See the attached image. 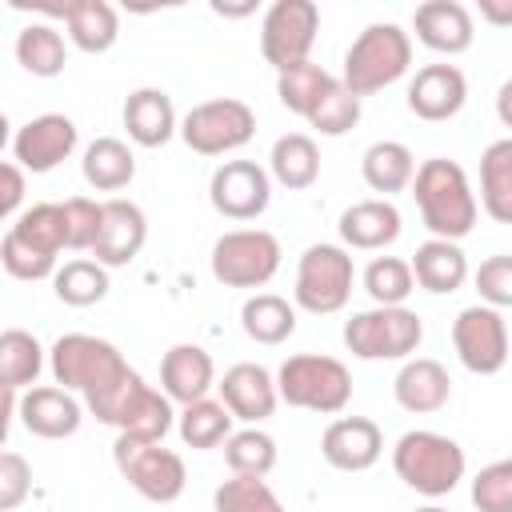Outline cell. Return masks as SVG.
<instances>
[{"label":"cell","instance_id":"d590c367","mask_svg":"<svg viewBox=\"0 0 512 512\" xmlns=\"http://www.w3.org/2000/svg\"><path fill=\"white\" fill-rule=\"evenodd\" d=\"M16 60L28 76L52 80L68 64V44L52 24H24L20 36H16Z\"/></svg>","mask_w":512,"mask_h":512},{"label":"cell","instance_id":"d4e9b609","mask_svg":"<svg viewBox=\"0 0 512 512\" xmlns=\"http://www.w3.org/2000/svg\"><path fill=\"white\" fill-rule=\"evenodd\" d=\"M124 128H128L132 144L164 148L180 132L172 96L164 88H136V92H128V100H124Z\"/></svg>","mask_w":512,"mask_h":512},{"label":"cell","instance_id":"f6af8a7d","mask_svg":"<svg viewBox=\"0 0 512 512\" xmlns=\"http://www.w3.org/2000/svg\"><path fill=\"white\" fill-rule=\"evenodd\" d=\"M472 284L480 292V304L488 308H512V256L496 252L488 260H480V268L472 272Z\"/></svg>","mask_w":512,"mask_h":512},{"label":"cell","instance_id":"cb8c5ba5","mask_svg":"<svg viewBox=\"0 0 512 512\" xmlns=\"http://www.w3.org/2000/svg\"><path fill=\"white\" fill-rule=\"evenodd\" d=\"M392 396L404 412H416V416H428V412H440L448 400H452V376L440 360L432 356H412L400 364L396 380H392Z\"/></svg>","mask_w":512,"mask_h":512},{"label":"cell","instance_id":"6da1fadb","mask_svg":"<svg viewBox=\"0 0 512 512\" xmlns=\"http://www.w3.org/2000/svg\"><path fill=\"white\" fill-rule=\"evenodd\" d=\"M84 404L100 424H108L132 440H164L176 424V412H172V400L164 396V388L144 384V376L136 368H124L112 384L88 392Z\"/></svg>","mask_w":512,"mask_h":512},{"label":"cell","instance_id":"44dd1931","mask_svg":"<svg viewBox=\"0 0 512 512\" xmlns=\"http://www.w3.org/2000/svg\"><path fill=\"white\" fill-rule=\"evenodd\" d=\"M412 32L440 56H460L476 40V20L460 0H424L412 12Z\"/></svg>","mask_w":512,"mask_h":512},{"label":"cell","instance_id":"f5cc1de1","mask_svg":"<svg viewBox=\"0 0 512 512\" xmlns=\"http://www.w3.org/2000/svg\"><path fill=\"white\" fill-rule=\"evenodd\" d=\"M416 512H448V508H440V504H424V508H416Z\"/></svg>","mask_w":512,"mask_h":512},{"label":"cell","instance_id":"c3c4849f","mask_svg":"<svg viewBox=\"0 0 512 512\" xmlns=\"http://www.w3.org/2000/svg\"><path fill=\"white\" fill-rule=\"evenodd\" d=\"M0 180H4V192H0V212H4L8 220H16V216H20V204H24V168H20L16 160H4Z\"/></svg>","mask_w":512,"mask_h":512},{"label":"cell","instance_id":"d6a6232c","mask_svg":"<svg viewBox=\"0 0 512 512\" xmlns=\"http://www.w3.org/2000/svg\"><path fill=\"white\" fill-rule=\"evenodd\" d=\"M8 232H12L16 240H24L28 248H36V252L60 260V252L68 248V212H64V200H44V204L24 208V212L8 224Z\"/></svg>","mask_w":512,"mask_h":512},{"label":"cell","instance_id":"8992f818","mask_svg":"<svg viewBox=\"0 0 512 512\" xmlns=\"http://www.w3.org/2000/svg\"><path fill=\"white\" fill-rule=\"evenodd\" d=\"M356 264L344 244H308L296 260L292 300L312 316H332L352 300Z\"/></svg>","mask_w":512,"mask_h":512},{"label":"cell","instance_id":"8d00e7d4","mask_svg":"<svg viewBox=\"0 0 512 512\" xmlns=\"http://www.w3.org/2000/svg\"><path fill=\"white\" fill-rule=\"evenodd\" d=\"M232 420H236V416L224 408V400L204 396V400L180 408V416H176V432H180V440H184L188 448L208 452V448H220V444L232 436Z\"/></svg>","mask_w":512,"mask_h":512},{"label":"cell","instance_id":"9a60e30c","mask_svg":"<svg viewBox=\"0 0 512 512\" xmlns=\"http://www.w3.org/2000/svg\"><path fill=\"white\" fill-rule=\"evenodd\" d=\"M76 140H80V132H76L72 116L44 112V116H32L12 136V160L24 172H52V168H60L76 152Z\"/></svg>","mask_w":512,"mask_h":512},{"label":"cell","instance_id":"74e56055","mask_svg":"<svg viewBox=\"0 0 512 512\" xmlns=\"http://www.w3.org/2000/svg\"><path fill=\"white\" fill-rule=\"evenodd\" d=\"M336 80H340V76H332V72H324L320 64L304 60V64H296V68L276 72V96H280V104H284L288 112H296V116L308 120V112L320 104V96H324Z\"/></svg>","mask_w":512,"mask_h":512},{"label":"cell","instance_id":"f1b7e54d","mask_svg":"<svg viewBox=\"0 0 512 512\" xmlns=\"http://www.w3.org/2000/svg\"><path fill=\"white\" fill-rule=\"evenodd\" d=\"M268 172H272V180H276L280 188H288V192L312 188V184L320 180V148H316V140L304 136V132L280 136V140L272 144V152H268Z\"/></svg>","mask_w":512,"mask_h":512},{"label":"cell","instance_id":"bcb514c9","mask_svg":"<svg viewBox=\"0 0 512 512\" xmlns=\"http://www.w3.org/2000/svg\"><path fill=\"white\" fill-rule=\"evenodd\" d=\"M64 212H68V252H92L96 232H100L104 200L68 196V200H64Z\"/></svg>","mask_w":512,"mask_h":512},{"label":"cell","instance_id":"836d02e7","mask_svg":"<svg viewBox=\"0 0 512 512\" xmlns=\"http://www.w3.org/2000/svg\"><path fill=\"white\" fill-rule=\"evenodd\" d=\"M44 372V344L24 332V328H4L0 332V384L12 392L36 388Z\"/></svg>","mask_w":512,"mask_h":512},{"label":"cell","instance_id":"ab89813d","mask_svg":"<svg viewBox=\"0 0 512 512\" xmlns=\"http://www.w3.org/2000/svg\"><path fill=\"white\" fill-rule=\"evenodd\" d=\"M224 464L232 468V476H268L276 468V440L248 424L224 440Z\"/></svg>","mask_w":512,"mask_h":512},{"label":"cell","instance_id":"484cf974","mask_svg":"<svg viewBox=\"0 0 512 512\" xmlns=\"http://www.w3.org/2000/svg\"><path fill=\"white\" fill-rule=\"evenodd\" d=\"M412 276H416V284L424 288V292H432V296H452L456 288H464V280H468V256H464V248L456 244V240H436V236H428L416 252H412Z\"/></svg>","mask_w":512,"mask_h":512},{"label":"cell","instance_id":"5b68a950","mask_svg":"<svg viewBox=\"0 0 512 512\" xmlns=\"http://www.w3.org/2000/svg\"><path fill=\"white\" fill-rule=\"evenodd\" d=\"M276 388H280V400L288 408H304V412H320V416H340L348 408V400H352V372L336 356L296 352V356H288L280 364Z\"/></svg>","mask_w":512,"mask_h":512},{"label":"cell","instance_id":"ffe728a7","mask_svg":"<svg viewBox=\"0 0 512 512\" xmlns=\"http://www.w3.org/2000/svg\"><path fill=\"white\" fill-rule=\"evenodd\" d=\"M16 420L32 436H40V440H64V436H76L80 432L84 408H80V400L68 388H60V384H36V388L20 392Z\"/></svg>","mask_w":512,"mask_h":512},{"label":"cell","instance_id":"e575fe53","mask_svg":"<svg viewBox=\"0 0 512 512\" xmlns=\"http://www.w3.org/2000/svg\"><path fill=\"white\" fill-rule=\"evenodd\" d=\"M108 288H112L108 268L100 260H88V256L64 260L60 272L52 276V292L68 308H92V304H100L108 296Z\"/></svg>","mask_w":512,"mask_h":512},{"label":"cell","instance_id":"4dcf8cb0","mask_svg":"<svg viewBox=\"0 0 512 512\" xmlns=\"http://www.w3.org/2000/svg\"><path fill=\"white\" fill-rule=\"evenodd\" d=\"M240 328H244V336L252 344L276 348L296 332V304H288L276 292H256L240 308Z\"/></svg>","mask_w":512,"mask_h":512},{"label":"cell","instance_id":"f546056e","mask_svg":"<svg viewBox=\"0 0 512 512\" xmlns=\"http://www.w3.org/2000/svg\"><path fill=\"white\" fill-rule=\"evenodd\" d=\"M80 172L96 192H120L136 180V152L116 136H96L84 148Z\"/></svg>","mask_w":512,"mask_h":512},{"label":"cell","instance_id":"7402d4cb","mask_svg":"<svg viewBox=\"0 0 512 512\" xmlns=\"http://www.w3.org/2000/svg\"><path fill=\"white\" fill-rule=\"evenodd\" d=\"M340 228V240L344 248H356V252H384L388 244L400 240V208L384 196H372V200H356L340 212L336 220Z\"/></svg>","mask_w":512,"mask_h":512},{"label":"cell","instance_id":"277c9868","mask_svg":"<svg viewBox=\"0 0 512 512\" xmlns=\"http://www.w3.org/2000/svg\"><path fill=\"white\" fill-rule=\"evenodd\" d=\"M392 472L412 492H420L428 500H440L464 480L468 456L452 436L432 432V428H412L392 448Z\"/></svg>","mask_w":512,"mask_h":512},{"label":"cell","instance_id":"f907efd6","mask_svg":"<svg viewBox=\"0 0 512 512\" xmlns=\"http://www.w3.org/2000/svg\"><path fill=\"white\" fill-rule=\"evenodd\" d=\"M496 116H500L504 128H512V80H504L500 92H496Z\"/></svg>","mask_w":512,"mask_h":512},{"label":"cell","instance_id":"7dc6e473","mask_svg":"<svg viewBox=\"0 0 512 512\" xmlns=\"http://www.w3.org/2000/svg\"><path fill=\"white\" fill-rule=\"evenodd\" d=\"M32 492V464L20 452H0V512H16Z\"/></svg>","mask_w":512,"mask_h":512},{"label":"cell","instance_id":"30bf717a","mask_svg":"<svg viewBox=\"0 0 512 512\" xmlns=\"http://www.w3.org/2000/svg\"><path fill=\"white\" fill-rule=\"evenodd\" d=\"M252 136H256V112L236 96L204 100L188 108V116L180 120V140L196 156H228L244 148Z\"/></svg>","mask_w":512,"mask_h":512},{"label":"cell","instance_id":"52a82bcc","mask_svg":"<svg viewBox=\"0 0 512 512\" xmlns=\"http://www.w3.org/2000/svg\"><path fill=\"white\" fill-rule=\"evenodd\" d=\"M424 340V320L408 304L400 308H364L344 320V348L356 360H412Z\"/></svg>","mask_w":512,"mask_h":512},{"label":"cell","instance_id":"4316f807","mask_svg":"<svg viewBox=\"0 0 512 512\" xmlns=\"http://www.w3.org/2000/svg\"><path fill=\"white\" fill-rule=\"evenodd\" d=\"M60 20L68 28V40L88 56H100L120 40V16L108 0H64Z\"/></svg>","mask_w":512,"mask_h":512},{"label":"cell","instance_id":"5bb4252c","mask_svg":"<svg viewBox=\"0 0 512 512\" xmlns=\"http://www.w3.org/2000/svg\"><path fill=\"white\" fill-rule=\"evenodd\" d=\"M208 200L224 220H256L272 204V172L256 160H224L208 180Z\"/></svg>","mask_w":512,"mask_h":512},{"label":"cell","instance_id":"ee69618b","mask_svg":"<svg viewBox=\"0 0 512 512\" xmlns=\"http://www.w3.org/2000/svg\"><path fill=\"white\" fill-rule=\"evenodd\" d=\"M0 264H4V272L16 276V280H48V276L60 272V264H56L52 256L28 248V244L16 240L12 232H4V240H0Z\"/></svg>","mask_w":512,"mask_h":512},{"label":"cell","instance_id":"1f68e13d","mask_svg":"<svg viewBox=\"0 0 512 512\" xmlns=\"http://www.w3.org/2000/svg\"><path fill=\"white\" fill-rule=\"evenodd\" d=\"M480 208L496 224H512V136L480 152Z\"/></svg>","mask_w":512,"mask_h":512},{"label":"cell","instance_id":"b9f144b4","mask_svg":"<svg viewBox=\"0 0 512 512\" xmlns=\"http://www.w3.org/2000/svg\"><path fill=\"white\" fill-rule=\"evenodd\" d=\"M308 124H312L320 136H344V132H352V128L360 124V96H352V92L344 88V80H336V84L320 96V104L308 112Z\"/></svg>","mask_w":512,"mask_h":512},{"label":"cell","instance_id":"9c48e42d","mask_svg":"<svg viewBox=\"0 0 512 512\" xmlns=\"http://www.w3.org/2000/svg\"><path fill=\"white\" fill-rule=\"evenodd\" d=\"M48 368H52V380L60 388L88 396V392L112 384L128 368V360L120 356V348L112 340H100L88 332H64L48 348Z\"/></svg>","mask_w":512,"mask_h":512},{"label":"cell","instance_id":"83f0119b","mask_svg":"<svg viewBox=\"0 0 512 512\" xmlns=\"http://www.w3.org/2000/svg\"><path fill=\"white\" fill-rule=\"evenodd\" d=\"M360 176H364V184L372 192H380L388 200L392 192L412 188V180H416V156L400 140H376L360 156Z\"/></svg>","mask_w":512,"mask_h":512},{"label":"cell","instance_id":"2e32d148","mask_svg":"<svg viewBox=\"0 0 512 512\" xmlns=\"http://www.w3.org/2000/svg\"><path fill=\"white\" fill-rule=\"evenodd\" d=\"M148 240V216L140 204L124 200V196H112L104 200V212H100V232H96V244H92V260H100L104 268H124L140 256Z\"/></svg>","mask_w":512,"mask_h":512},{"label":"cell","instance_id":"e0dca14e","mask_svg":"<svg viewBox=\"0 0 512 512\" xmlns=\"http://www.w3.org/2000/svg\"><path fill=\"white\" fill-rule=\"evenodd\" d=\"M320 456L336 472H368L384 456V432L368 416H336L320 436Z\"/></svg>","mask_w":512,"mask_h":512},{"label":"cell","instance_id":"60d3db41","mask_svg":"<svg viewBox=\"0 0 512 512\" xmlns=\"http://www.w3.org/2000/svg\"><path fill=\"white\" fill-rule=\"evenodd\" d=\"M216 512H284L276 492L264 484V476H228L212 492Z\"/></svg>","mask_w":512,"mask_h":512},{"label":"cell","instance_id":"d6986e66","mask_svg":"<svg viewBox=\"0 0 512 512\" xmlns=\"http://www.w3.org/2000/svg\"><path fill=\"white\" fill-rule=\"evenodd\" d=\"M468 100V80L456 64H424L408 80V112L416 120L440 124L452 120Z\"/></svg>","mask_w":512,"mask_h":512},{"label":"cell","instance_id":"ba28073f","mask_svg":"<svg viewBox=\"0 0 512 512\" xmlns=\"http://www.w3.org/2000/svg\"><path fill=\"white\" fill-rule=\"evenodd\" d=\"M112 460H116L120 476L128 480V488H136L144 500H152V504H172V500L184 496L188 468H184L180 452L164 448V440H132V436H116V444H112Z\"/></svg>","mask_w":512,"mask_h":512},{"label":"cell","instance_id":"7c38bea8","mask_svg":"<svg viewBox=\"0 0 512 512\" xmlns=\"http://www.w3.org/2000/svg\"><path fill=\"white\" fill-rule=\"evenodd\" d=\"M320 32V8L312 0H276L260 20V56L284 72L312 56Z\"/></svg>","mask_w":512,"mask_h":512},{"label":"cell","instance_id":"ac0fdd59","mask_svg":"<svg viewBox=\"0 0 512 512\" xmlns=\"http://www.w3.org/2000/svg\"><path fill=\"white\" fill-rule=\"evenodd\" d=\"M216 392L224 400V408L244 420V424H260L276 412L280 404V388H276V376L264 368V364H252V360H240L232 364L220 380H216Z\"/></svg>","mask_w":512,"mask_h":512},{"label":"cell","instance_id":"3957f363","mask_svg":"<svg viewBox=\"0 0 512 512\" xmlns=\"http://www.w3.org/2000/svg\"><path fill=\"white\" fill-rule=\"evenodd\" d=\"M408 68H412V36L392 20H376L348 44L340 80L352 96L364 100L408 76Z\"/></svg>","mask_w":512,"mask_h":512},{"label":"cell","instance_id":"681fc988","mask_svg":"<svg viewBox=\"0 0 512 512\" xmlns=\"http://www.w3.org/2000/svg\"><path fill=\"white\" fill-rule=\"evenodd\" d=\"M480 20H488L492 28H512V0H480Z\"/></svg>","mask_w":512,"mask_h":512},{"label":"cell","instance_id":"8fae6325","mask_svg":"<svg viewBox=\"0 0 512 512\" xmlns=\"http://www.w3.org/2000/svg\"><path fill=\"white\" fill-rule=\"evenodd\" d=\"M280 272V240L264 228H232L212 244V276L224 288H264Z\"/></svg>","mask_w":512,"mask_h":512},{"label":"cell","instance_id":"f35d334b","mask_svg":"<svg viewBox=\"0 0 512 512\" xmlns=\"http://www.w3.org/2000/svg\"><path fill=\"white\" fill-rule=\"evenodd\" d=\"M364 292L380 308H400L416 292L412 264L400 260V256H376V260H368V268H364Z\"/></svg>","mask_w":512,"mask_h":512},{"label":"cell","instance_id":"4fadbf2b","mask_svg":"<svg viewBox=\"0 0 512 512\" xmlns=\"http://www.w3.org/2000/svg\"><path fill=\"white\" fill-rule=\"evenodd\" d=\"M452 348L460 364L476 376H496L508 364V324L500 308L468 304L452 320Z\"/></svg>","mask_w":512,"mask_h":512},{"label":"cell","instance_id":"7a4b0ae2","mask_svg":"<svg viewBox=\"0 0 512 512\" xmlns=\"http://www.w3.org/2000/svg\"><path fill=\"white\" fill-rule=\"evenodd\" d=\"M412 196H416V208H420L424 228L436 240H456L460 244L476 228L480 204H476V192L468 184V172L456 160H448V156L424 160L416 168Z\"/></svg>","mask_w":512,"mask_h":512},{"label":"cell","instance_id":"7bdbcfd3","mask_svg":"<svg viewBox=\"0 0 512 512\" xmlns=\"http://www.w3.org/2000/svg\"><path fill=\"white\" fill-rule=\"evenodd\" d=\"M472 504L476 512H512V456L492 460L472 476Z\"/></svg>","mask_w":512,"mask_h":512},{"label":"cell","instance_id":"816d5d0a","mask_svg":"<svg viewBox=\"0 0 512 512\" xmlns=\"http://www.w3.org/2000/svg\"><path fill=\"white\" fill-rule=\"evenodd\" d=\"M212 12L216 16H248V12H256V4H212Z\"/></svg>","mask_w":512,"mask_h":512},{"label":"cell","instance_id":"603a6c76","mask_svg":"<svg viewBox=\"0 0 512 512\" xmlns=\"http://www.w3.org/2000/svg\"><path fill=\"white\" fill-rule=\"evenodd\" d=\"M160 388L172 404H196L216 388V364L200 344H172L160 360Z\"/></svg>","mask_w":512,"mask_h":512}]
</instances>
